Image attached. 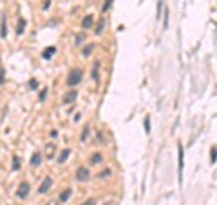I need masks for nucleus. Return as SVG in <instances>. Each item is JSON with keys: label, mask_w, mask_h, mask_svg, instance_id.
<instances>
[{"label": "nucleus", "mask_w": 217, "mask_h": 205, "mask_svg": "<svg viewBox=\"0 0 217 205\" xmlns=\"http://www.w3.org/2000/svg\"><path fill=\"white\" fill-rule=\"evenodd\" d=\"M83 38H85V36H83V35H78V36H76V44H78V45H80V44L83 42Z\"/></svg>", "instance_id": "23"}, {"label": "nucleus", "mask_w": 217, "mask_h": 205, "mask_svg": "<svg viewBox=\"0 0 217 205\" xmlns=\"http://www.w3.org/2000/svg\"><path fill=\"white\" fill-rule=\"evenodd\" d=\"M94 47H96V44H87V45L82 49V54L83 56H91V53L94 51Z\"/></svg>", "instance_id": "12"}, {"label": "nucleus", "mask_w": 217, "mask_h": 205, "mask_svg": "<svg viewBox=\"0 0 217 205\" xmlns=\"http://www.w3.org/2000/svg\"><path fill=\"white\" fill-rule=\"evenodd\" d=\"M29 87H31V89H36V87H38V82H36V80H29Z\"/></svg>", "instance_id": "22"}, {"label": "nucleus", "mask_w": 217, "mask_h": 205, "mask_svg": "<svg viewBox=\"0 0 217 205\" xmlns=\"http://www.w3.org/2000/svg\"><path fill=\"white\" fill-rule=\"evenodd\" d=\"M29 189H31V187H29V184H27V182H22V184L18 185V193H16V196H18V198H22V200H25V198H27V194H29Z\"/></svg>", "instance_id": "5"}, {"label": "nucleus", "mask_w": 217, "mask_h": 205, "mask_svg": "<svg viewBox=\"0 0 217 205\" xmlns=\"http://www.w3.org/2000/svg\"><path fill=\"white\" fill-rule=\"evenodd\" d=\"M24 29H25V18H20V20H18V26H16V33L22 35Z\"/></svg>", "instance_id": "15"}, {"label": "nucleus", "mask_w": 217, "mask_h": 205, "mask_svg": "<svg viewBox=\"0 0 217 205\" xmlns=\"http://www.w3.org/2000/svg\"><path fill=\"white\" fill-rule=\"evenodd\" d=\"M109 176H112V171H111V169H103L102 173L98 174V178H100V180H105V178H109Z\"/></svg>", "instance_id": "16"}, {"label": "nucleus", "mask_w": 217, "mask_h": 205, "mask_svg": "<svg viewBox=\"0 0 217 205\" xmlns=\"http://www.w3.org/2000/svg\"><path fill=\"white\" fill-rule=\"evenodd\" d=\"M82 78H83V71L76 67V69H72L71 73H69V76H67L65 82H67V86L69 87H74V86H78V84L82 82Z\"/></svg>", "instance_id": "1"}, {"label": "nucleus", "mask_w": 217, "mask_h": 205, "mask_svg": "<svg viewBox=\"0 0 217 205\" xmlns=\"http://www.w3.org/2000/svg\"><path fill=\"white\" fill-rule=\"evenodd\" d=\"M93 26H94V16L93 15H87V16L82 20V27L83 29H89V27H93Z\"/></svg>", "instance_id": "7"}, {"label": "nucleus", "mask_w": 217, "mask_h": 205, "mask_svg": "<svg viewBox=\"0 0 217 205\" xmlns=\"http://www.w3.org/2000/svg\"><path fill=\"white\" fill-rule=\"evenodd\" d=\"M71 156V149H63L62 152H60V156H58V163H65V160Z\"/></svg>", "instance_id": "10"}, {"label": "nucleus", "mask_w": 217, "mask_h": 205, "mask_svg": "<svg viewBox=\"0 0 217 205\" xmlns=\"http://www.w3.org/2000/svg\"><path fill=\"white\" fill-rule=\"evenodd\" d=\"M102 162H103V156L100 152H94L93 156H91V165H100Z\"/></svg>", "instance_id": "8"}, {"label": "nucleus", "mask_w": 217, "mask_h": 205, "mask_svg": "<svg viewBox=\"0 0 217 205\" xmlns=\"http://www.w3.org/2000/svg\"><path fill=\"white\" fill-rule=\"evenodd\" d=\"M51 185H52V178H51V176L43 178V182H42V184H40V187H38V193H40V194H45V193H49Z\"/></svg>", "instance_id": "3"}, {"label": "nucleus", "mask_w": 217, "mask_h": 205, "mask_svg": "<svg viewBox=\"0 0 217 205\" xmlns=\"http://www.w3.org/2000/svg\"><path fill=\"white\" fill-rule=\"evenodd\" d=\"M111 6H112V0H105V4H103V13H107V11L111 9Z\"/></svg>", "instance_id": "19"}, {"label": "nucleus", "mask_w": 217, "mask_h": 205, "mask_svg": "<svg viewBox=\"0 0 217 205\" xmlns=\"http://www.w3.org/2000/svg\"><path fill=\"white\" fill-rule=\"evenodd\" d=\"M45 95H47V89H43V91L40 93V102H43V100H45Z\"/></svg>", "instance_id": "24"}, {"label": "nucleus", "mask_w": 217, "mask_h": 205, "mask_svg": "<svg viewBox=\"0 0 217 205\" xmlns=\"http://www.w3.org/2000/svg\"><path fill=\"white\" fill-rule=\"evenodd\" d=\"M145 131H147V133L150 131V122H148V118L145 120Z\"/></svg>", "instance_id": "25"}, {"label": "nucleus", "mask_w": 217, "mask_h": 205, "mask_svg": "<svg viewBox=\"0 0 217 205\" xmlns=\"http://www.w3.org/2000/svg\"><path fill=\"white\" fill-rule=\"evenodd\" d=\"M215 160H217V149L212 147V162H215Z\"/></svg>", "instance_id": "21"}, {"label": "nucleus", "mask_w": 217, "mask_h": 205, "mask_svg": "<svg viewBox=\"0 0 217 205\" xmlns=\"http://www.w3.org/2000/svg\"><path fill=\"white\" fill-rule=\"evenodd\" d=\"M76 98H78V91H76V89H71V91H67V93L63 95L62 102L63 104H74Z\"/></svg>", "instance_id": "4"}, {"label": "nucleus", "mask_w": 217, "mask_h": 205, "mask_svg": "<svg viewBox=\"0 0 217 205\" xmlns=\"http://www.w3.org/2000/svg\"><path fill=\"white\" fill-rule=\"evenodd\" d=\"M83 205H96V202H94L93 198H91V200H87V202H85Z\"/></svg>", "instance_id": "27"}, {"label": "nucleus", "mask_w": 217, "mask_h": 205, "mask_svg": "<svg viewBox=\"0 0 217 205\" xmlns=\"http://www.w3.org/2000/svg\"><path fill=\"white\" fill-rule=\"evenodd\" d=\"M98 140H100V142H105V138H103V134H102V133H98Z\"/></svg>", "instance_id": "28"}, {"label": "nucleus", "mask_w": 217, "mask_h": 205, "mask_svg": "<svg viewBox=\"0 0 217 205\" xmlns=\"http://www.w3.org/2000/svg\"><path fill=\"white\" fill-rule=\"evenodd\" d=\"M49 205H54V203H49Z\"/></svg>", "instance_id": "29"}, {"label": "nucleus", "mask_w": 217, "mask_h": 205, "mask_svg": "<svg viewBox=\"0 0 217 205\" xmlns=\"http://www.w3.org/2000/svg\"><path fill=\"white\" fill-rule=\"evenodd\" d=\"M89 134H91V125H85V127H83V133H82V142L87 140Z\"/></svg>", "instance_id": "17"}, {"label": "nucleus", "mask_w": 217, "mask_h": 205, "mask_svg": "<svg viewBox=\"0 0 217 205\" xmlns=\"http://www.w3.org/2000/svg\"><path fill=\"white\" fill-rule=\"evenodd\" d=\"M71 189H63L62 193H60V202H67L69 198H71Z\"/></svg>", "instance_id": "14"}, {"label": "nucleus", "mask_w": 217, "mask_h": 205, "mask_svg": "<svg viewBox=\"0 0 217 205\" xmlns=\"http://www.w3.org/2000/svg\"><path fill=\"white\" fill-rule=\"evenodd\" d=\"M20 167V160H18V156H15L13 158V169H18Z\"/></svg>", "instance_id": "20"}, {"label": "nucleus", "mask_w": 217, "mask_h": 205, "mask_svg": "<svg viewBox=\"0 0 217 205\" xmlns=\"http://www.w3.org/2000/svg\"><path fill=\"white\" fill-rule=\"evenodd\" d=\"M179 180H181V176H183V167H185V151H183V145L179 143Z\"/></svg>", "instance_id": "6"}, {"label": "nucleus", "mask_w": 217, "mask_h": 205, "mask_svg": "<svg viewBox=\"0 0 217 205\" xmlns=\"http://www.w3.org/2000/svg\"><path fill=\"white\" fill-rule=\"evenodd\" d=\"M40 163H42V154L40 152H34V154L31 156V165L33 167H38Z\"/></svg>", "instance_id": "11"}, {"label": "nucleus", "mask_w": 217, "mask_h": 205, "mask_svg": "<svg viewBox=\"0 0 217 205\" xmlns=\"http://www.w3.org/2000/svg\"><path fill=\"white\" fill-rule=\"evenodd\" d=\"M103 27H105V18L102 16V18L98 20V24H96V27H94V33H96V35H102V33H103Z\"/></svg>", "instance_id": "9"}, {"label": "nucleus", "mask_w": 217, "mask_h": 205, "mask_svg": "<svg viewBox=\"0 0 217 205\" xmlns=\"http://www.w3.org/2000/svg\"><path fill=\"white\" fill-rule=\"evenodd\" d=\"M56 53V47H47V49H43V53H42V56L45 58V60H49L52 54Z\"/></svg>", "instance_id": "13"}, {"label": "nucleus", "mask_w": 217, "mask_h": 205, "mask_svg": "<svg viewBox=\"0 0 217 205\" xmlns=\"http://www.w3.org/2000/svg\"><path fill=\"white\" fill-rule=\"evenodd\" d=\"M0 35H2V36H7V31H6V18H2V22H0Z\"/></svg>", "instance_id": "18"}, {"label": "nucleus", "mask_w": 217, "mask_h": 205, "mask_svg": "<svg viewBox=\"0 0 217 205\" xmlns=\"http://www.w3.org/2000/svg\"><path fill=\"white\" fill-rule=\"evenodd\" d=\"M91 76H93L94 80H98V71H96V69H93V71H91Z\"/></svg>", "instance_id": "26"}, {"label": "nucleus", "mask_w": 217, "mask_h": 205, "mask_svg": "<svg viewBox=\"0 0 217 205\" xmlns=\"http://www.w3.org/2000/svg\"><path fill=\"white\" fill-rule=\"evenodd\" d=\"M74 176H76V180H78V182H82V184H85V182H89V180H91V173H89V169H87V167H78Z\"/></svg>", "instance_id": "2"}]
</instances>
